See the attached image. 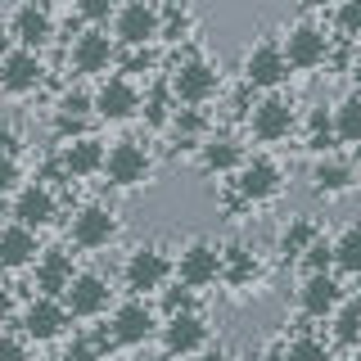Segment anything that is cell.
Segmentation results:
<instances>
[{
	"instance_id": "1",
	"label": "cell",
	"mask_w": 361,
	"mask_h": 361,
	"mask_svg": "<svg viewBox=\"0 0 361 361\" xmlns=\"http://www.w3.org/2000/svg\"><path fill=\"white\" fill-rule=\"evenodd\" d=\"M167 90H172L176 104L199 109L221 90V73L203 50H180L172 59V68H167Z\"/></svg>"
},
{
	"instance_id": "2",
	"label": "cell",
	"mask_w": 361,
	"mask_h": 361,
	"mask_svg": "<svg viewBox=\"0 0 361 361\" xmlns=\"http://www.w3.org/2000/svg\"><path fill=\"white\" fill-rule=\"evenodd\" d=\"M172 280H176V262L163 244H135L127 253V262H122V285L135 298H149V293H158L163 285H172Z\"/></svg>"
},
{
	"instance_id": "3",
	"label": "cell",
	"mask_w": 361,
	"mask_h": 361,
	"mask_svg": "<svg viewBox=\"0 0 361 361\" xmlns=\"http://www.w3.org/2000/svg\"><path fill=\"white\" fill-rule=\"evenodd\" d=\"M158 307H149V298H122L109 307V325L104 334L113 338V348H145L149 338H158Z\"/></svg>"
},
{
	"instance_id": "4",
	"label": "cell",
	"mask_w": 361,
	"mask_h": 361,
	"mask_svg": "<svg viewBox=\"0 0 361 361\" xmlns=\"http://www.w3.org/2000/svg\"><path fill=\"white\" fill-rule=\"evenodd\" d=\"M113 190H135V185H149L154 176V154L145 149L140 140H113L104 154V172Z\"/></svg>"
},
{
	"instance_id": "5",
	"label": "cell",
	"mask_w": 361,
	"mask_h": 361,
	"mask_svg": "<svg viewBox=\"0 0 361 361\" xmlns=\"http://www.w3.org/2000/svg\"><path fill=\"white\" fill-rule=\"evenodd\" d=\"M248 131L257 135L262 145H276V140H289L293 131H298V109H293L289 95H280V90H271L253 104L248 113Z\"/></svg>"
},
{
	"instance_id": "6",
	"label": "cell",
	"mask_w": 361,
	"mask_h": 361,
	"mask_svg": "<svg viewBox=\"0 0 361 361\" xmlns=\"http://www.w3.org/2000/svg\"><path fill=\"white\" fill-rule=\"evenodd\" d=\"M285 190V167L276 163L271 154H253L240 163V172H235V195L244 203H271Z\"/></svg>"
},
{
	"instance_id": "7",
	"label": "cell",
	"mask_w": 361,
	"mask_h": 361,
	"mask_svg": "<svg viewBox=\"0 0 361 361\" xmlns=\"http://www.w3.org/2000/svg\"><path fill=\"white\" fill-rule=\"evenodd\" d=\"M63 307H68L73 321H95V316H109V307H113L109 276H99V271H77L73 285L63 289Z\"/></svg>"
},
{
	"instance_id": "8",
	"label": "cell",
	"mask_w": 361,
	"mask_h": 361,
	"mask_svg": "<svg viewBox=\"0 0 361 361\" xmlns=\"http://www.w3.org/2000/svg\"><path fill=\"white\" fill-rule=\"evenodd\" d=\"M240 73H244V82L253 86V90H280L289 82V59H285V50H280V41H257V45H248L244 50V63H240Z\"/></svg>"
},
{
	"instance_id": "9",
	"label": "cell",
	"mask_w": 361,
	"mask_h": 361,
	"mask_svg": "<svg viewBox=\"0 0 361 361\" xmlns=\"http://www.w3.org/2000/svg\"><path fill=\"white\" fill-rule=\"evenodd\" d=\"M158 343L167 357H199L212 343V330L203 321V312H180V316H163L158 325Z\"/></svg>"
},
{
	"instance_id": "10",
	"label": "cell",
	"mask_w": 361,
	"mask_h": 361,
	"mask_svg": "<svg viewBox=\"0 0 361 361\" xmlns=\"http://www.w3.org/2000/svg\"><path fill=\"white\" fill-rule=\"evenodd\" d=\"M176 262V280L180 285H190V289H208V285H217L221 280V244H212V240H190V244H180V253L172 257Z\"/></svg>"
},
{
	"instance_id": "11",
	"label": "cell",
	"mask_w": 361,
	"mask_h": 361,
	"mask_svg": "<svg viewBox=\"0 0 361 361\" xmlns=\"http://www.w3.org/2000/svg\"><path fill=\"white\" fill-rule=\"evenodd\" d=\"M118 235H122V217L109 203H82L73 212V226H68V240L77 248H109Z\"/></svg>"
},
{
	"instance_id": "12",
	"label": "cell",
	"mask_w": 361,
	"mask_h": 361,
	"mask_svg": "<svg viewBox=\"0 0 361 361\" xmlns=\"http://www.w3.org/2000/svg\"><path fill=\"white\" fill-rule=\"evenodd\" d=\"M113 41L140 50V45L158 41V0H122L113 14Z\"/></svg>"
},
{
	"instance_id": "13",
	"label": "cell",
	"mask_w": 361,
	"mask_h": 361,
	"mask_svg": "<svg viewBox=\"0 0 361 361\" xmlns=\"http://www.w3.org/2000/svg\"><path fill=\"white\" fill-rule=\"evenodd\" d=\"M45 86V59L41 50H23V45H9V54L0 59V90L5 95H37V90Z\"/></svg>"
},
{
	"instance_id": "14",
	"label": "cell",
	"mask_w": 361,
	"mask_h": 361,
	"mask_svg": "<svg viewBox=\"0 0 361 361\" xmlns=\"http://www.w3.org/2000/svg\"><path fill=\"white\" fill-rule=\"evenodd\" d=\"M90 109L104 122H131L135 113H140V86H135L127 73H109L104 82L95 86V95H90Z\"/></svg>"
},
{
	"instance_id": "15",
	"label": "cell",
	"mask_w": 361,
	"mask_h": 361,
	"mask_svg": "<svg viewBox=\"0 0 361 361\" xmlns=\"http://www.w3.org/2000/svg\"><path fill=\"white\" fill-rule=\"evenodd\" d=\"M280 50H285L289 68H298V73H312V68H321L325 59H330V37H325L321 23L302 18V23H293V27L285 32Z\"/></svg>"
},
{
	"instance_id": "16",
	"label": "cell",
	"mask_w": 361,
	"mask_h": 361,
	"mask_svg": "<svg viewBox=\"0 0 361 361\" xmlns=\"http://www.w3.org/2000/svg\"><path fill=\"white\" fill-rule=\"evenodd\" d=\"M9 41H18L23 50H45L54 41V14L45 0H23V5L9 14Z\"/></svg>"
},
{
	"instance_id": "17",
	"label": "cell",
	"mask_w": 361,
	"mask_h": 361,
	"mask_svg": "<svg viewBox=\"0 0 361 361\" xmlns=\"http://www.w3.org/2000/svg\"><path fill=\"white\" fill-rule=\"evenodd\" d=\"M68 63L82 77H104L113 63H118V41L99 27H86L73 37V50H68Z\"/></svg>"
},
{
	"instance_id": "18",
	"label": "cell",
	"mask_w": 361,
	"mask_h": 361,
	"mask_svg": "<svg viewBox=\"0 0 361 361\" xmlns=\"http://www.w3.org/2000/svg\"><path fill=\"white\" fill-rule=\"evenodd\" d=\"M14 221L27 231H45V226L59 221V195H54L45 180H27L14 190Z\"/></svg>"
},
{
	"instance_id": "19",
	"label": "cell",
	"mask_w": 361,
	"mask_h": 361,
	"mask_svg": "<svg viewBox=\"0 0 361 361\" xmlns=\"http://www.w3.org/2000/svg\"><path fill=\"white\" fill-rule=\"evenodd\" d=\"M68 325H73V316H68L63 298H45V293H37V298L23 307V338L54 343V338L68 334Z\"/></svg>"
},
{
	"instance_id": "20",
	"label": "cell",
	"mask_w": 361,
	"mask_h": 361,
	"mask_svg": "<svg viewBox=\"0 0 361 361\" xmlns=\"http://www.w3.org/2000/svg\"><path fill=\"white\" fill-rule=\"evenodd\" d=\"M104 154H109V145L99 140V135H73V140H63V149H59V167H63V176L68 180H86V176H99L104 172Z\"/></svg>"
},
{
	"instance_id": "21",
	"label": "cell",
	"mask_w": 361,
	"mask_h": 361,
	"mask_svg": "<svg viewBox=\"0 0 361 361\" xmlns=\"http://www.w3.org/2000/svg\"><path fill=\"white\" fill-rule=\"evenodd\" d=\"M338 302H343V285H338L330 271H312V276L302 280V289H298V312L302 316L325 321V316H334Z\"/></svg>"
},
{
	"instance_id": "22",
	"label": "cell",
	"mask_w": 361,
	"mask_h": 361,
	"mask_svg": "<svg viewBox=\"0 0 361 361\" xmlns=\"http://www.w3.org/2000/svg\"><path fill=\"white\" fill-rule=\"evenodd\" d=\"M32 271H37V289L45 298H63V289L73 285V276H77L73 253H63V248H41Z\"/></svg>"
},
{
	"instance_id": "23",
	"label": "cell",
	"mask_w": 361,
	"mask_h": 361,
	"mask_svg": "<svg viewBox=\"0 0 361 361\" xmlns=\"http://www.w3.org/2000/svg\"><path fill=\"white\" fill-rule=\"evenodd\" d=\"M37 253H41L37 231H27V226H18V221L0 226V271H27L37 262Z\"/></svg>"
},
{
	"instance_id": "24",
	"label": "cell",
	"mask_w": 361,
	"mask_h": 361,
	"mask_svg": "<svg viewBox=\"0 0 361 361\" xmlns=\"http://www.w3.org/2000/svg\"><path fill=\"white\" fill-rule=\"evenodd\" d=\"M244 145L235 140V135H226V131H208L199 140V163H203V172H240V163H244Z\"/></svg>"
},
{
	"instance_id": "25",
	"label": "cell",
	"mask_w": 361,
	"mask_h": 361,
	"mask_svg": "<svg viewBox=\"0 0 361 361\" xmlns=\"http://www.w3.org/2000/svg\"><path fill=\"white\" fill-rule=\"evenodd\" d=\"M357 185H361V176H357V167L348 163V158H321V163L312 167V190L325 195V199L348 195V190H357Z\"/></svg>"
},
{
	"instance_id": "26",
	"label": "cell",
	"mask_w": 361,
	"mask_h": 361,
	"mask_svg": "<svg viewBox=\"0 0 361 361\" xmlns=\"http://www.w3.org/2000/svg\"><path fill=\"white\" fill-rule=\"evenodd\" d=\"M221 280H226V285H235V289L257 285V280H262V262H257L253 248L226 244V248H221Z\"/></svg>"
},
{
	"instance_id": "27",
	"label": "cell",
	"mask_w": 361,
	"mask_h": 361,
	"mask_svg": "<svg viewBox=\"0 0 361 361\" xmlns=\"http://www.w3.org/2000/svg\"><path fill=\"white\" fill-rule=\"evenodd\" d=\"M195 37V9L185 0H158V41H190Z\"/></svg>"
},
{
	"instance_id": "28",
	"label": "cell",
	"mask_w": 361,
	"mask_h": 361,
	"mask_svg": "<svg viewBox=\"0 0 361 361\" xmlns=\"http://www.w3.org/2000/svg\"><path fill=\"white\" fill-rule=\"evenodd\" d=\"M330 253H334V267L348 271V276H361V221L343 226V231L330 240Z\"/></svg>"
},
{
	"instance_id": "29",
	"label": "cell",
	"mask_w": 361,
	"mask_h": 361,
	"mask_svg": "<svg viewBox=\"0 0 361 361\" xmlns=\"http://www.w3.org/2000/svg\"><path fill=\"white\" fill-rule=\"evenodd\" d=\"M330 118H334V140L361 145V95H357V90L338 99V104L330 109Z\"/></svg>"
},
{
	"instance_id": "30",
	"label": "cell",
	"mask_w": 361,
	"mask_h": 361,
	"mask_svg": "<svg viewBox=\"0 0 361 361\" xmlns=\"http://www.w3.org/2000/svg\"><path fill=\"white\" fill-rule=\"evenodd\" d=\"M330 321L338 343H361V293H343V302L334 307Z\"/></svg>"
},
{
	"instance_id": "31",
	"label": "cell",
	"mask_w": 361,
	"mask_h": 361,
	"mask_svg": "<svg viewBox=\"0 0 361 361\" xmlns=\"http://www.w3.org/2000/svg\"><path fill=\"white\" fill-rule=\"evenodd\" d=\"M172 113H176V99H172V90H167V82H158L154 90L140 95V118L149 122V127H167Z\"/></svg>"
},
{
	"instance_id": "32",
	"label": "cell",
	"mask_w": 361,
	"mask_h": 361,
	"mask_svg": "<svg viewBox=\"0 0 361 361\" xmlns=\"http://www.w3.org/2000/svg\"><path fill=\"white\" fill-rule=\"evenodd\" d=\"M302 135H307V149H334V118H330V109L325 104H316L307 109V118H302Z\"/></svg>"
},
{
	"instance_id": "33",
	"label": "cell",
	"mask_w": 361,
	"mask_h": 361,
	"mask_svg": "<svg viewBox=\"0 0 361 361\" xmlns=\"http://www.w3.org/2000/svg\"><path fill=\"white\" fill-rule=\"evenodd\" d=\"M316 235H321V226H316L312 217H293L285 231H280V253H285V257H302Z\"/></svg>"
},
{
	"instance_id": "34",
	"label": "cell",
	"mask_w": 361,
	"mask_h": 361,
	"mask_svg": "<svg viewBox=\"0 0 361 361\" xmlns=\"http://www.w3.org/2000/svg\"><path fill=\"white\" fill-rule=\"evenodd\" d=\"M180 312H199V289L172 280V285L158 289V316H180Z\"/></svg>"
},
{
	"instance_id": "35",
	"label": "cell",
	"mask_w": 361,
	"mask_h": 361,
	"mask_svg": "<svg viewBox=\"0 0 361 361\" xmlns=\"http://www.w3.org/2000/svg\"><path fill=\"white\" fill-rule=\"evenodd\" d=\"M109 348H113L109 334H95V338L77 334V338H68V348H63L59 361H109Z\"/></svg>"
},
{
	"instance_id": "36",
	"label": "cell",
	"mask_w": 361,
	"mask_h": 361,
	"mask_svg": "<svg viewBox=\"0 0 361 361\" xmlns=\"http://www.w3.org/2000/svg\"><path fill=\"white\" fill-rule=\"evenodd\" d=\"M285 361H330V348L316 334H298V338L285 343Z\"/></svg>"
},
{
	"instance_id": "37",
	"label": "cell",
	"mask_w": 361,
	"mask_h": 361,
	"mask_svg": "<svg viewBox=\"0 0 361 361\" xmlns=\"http://www.w3.org/2000/svg\"><path fill=\"white\" fill-rule=\"evenodd\" d=\"M90 113H95V109H90V95H86V90H63L54 118H68V122H82V127H86Z\"/></svg>"
},
{
	"instance_id": "38",
	"label": "cell",
	"mask_w": 361,
	"mask_h": 361,
	"mask_svg": "<svg viewBox=\"0 0 361 361\" xmlns=\"http://www.w3.org/2000/svg\"><path fill=\"white\" fill-rule=\"evenodd\" d=\"M118 5L122 0H73V9L82 14L90 27H99V23H109L113 14H118Z\"/></svg>"
},
{
	"instance_id": "39",
	"label": "cell",
	"mask_w": 361,
	"mask_h": 361,
	"mask_svg": "<svg viewBox=\"0 0 361 361\" xmlns=\"http://www.w3.org/2000/svg\"><path fill=\"white\" fill-rule=\"evenodd\" d=\"M334 27L343 37H361V0H338L334 5Z\"/></svg>"
},
{
	"instance_id": "40",
	"label": "cell",
	"mask_w": 361,
	"mask_h": 361,
	"mask_svg": "<svg viewBox=\"0 0 361 361\" xmlns=\"http://www.w3.org/2000/svg\"><path fill=\"white\" fill-rule=\"evenodd\" d=\"M302 267H307V276H312V271H334V253H330V240H325V235H316V240L307 244Z\"/></svg>"
},
{
	"instance_id": "41",
	"label": "cell",
	"mask_w": 361,
	"mask_h": 361,
	"mask_svg": "<svg viewBox=\"0 0 361 361\" xmlns=\"http://www.w3.org/2000/svg\"><path fill=\"white\" fill-rule=\"evenodd\" d=\"M18 185H23V167H18V158H14V154H0V199L14 195Z\"/></svg>"
},
{
	"instance_id": "42",
	"label": "cell",
	"mask_w": 361,
	"mask_h": 361,
	"mask_svg": "<svg viewBox=\"0 0 361 361\" xmlns=\"http://www.w3.org/2000/svg\"><path fill=\"white\" fill-rule=\"evenodd\" d=\"M0 361H27V338L0 334Z\"/></svg>"
},
{
	"instance_id": "43",
	"label": "cell",
	"mask_w": 361,
	"mask_h": 361,
	"mask_svg": "<svg viewBox=\"0 0 361 361\" xmlns=\"http://www.w3.org/2000/svg\"><path fill=\"white\" fill-rule=\"evenodd\" d=\"M18 149H23V131L14 127V122H0V154H14L18 158Z\"/></svg>"
},
{
	"instance_id": "44",
	"label": "cell",
	"mask_w": 361,
	"mask_h": 361,
	"mask_svg": "<svg viewBox=\"0 0 361 361\" xmlns=\"http://www.w3.org/2000/svg\"><path fill=\"white\" fill-rule=\"evenodd\" d=\"M199 361H235V353H231V348H221V343H208L199 353Z\"/></svg>"
},
{
	"instance_id": "45",
	"label": "cell",
	"mask_w": 361,
	"mask_h": 361,
	"mask_svg": "<svg viewBox=\"0 0 361 361\" xmlns=\"http://www.w3.org/2000/svg\"><path fill=\"white\" fill-rule=\"evenodd\" d=\"M9 316H14V293H9L5 285H0V325H5Z\"/></svg>"
},
{
	"instance_id": "46",
	"label": "cell",
	"mask_w": 361,
	"mask_h": 361,
	"mask_svg": "<svg viewBox=\"0 0 361 361\" xmlns=\"http://www.w3.org/2000/svg\"><path fill=\"white\" fill-rule=\"evenodd\" d=\"M348 73H353V90H357V95H361V54H357V59H353V68H348Z\"/></svg>"
},
{
	"instance_id": "47",
	"label": "cell",
	"mask_w": 361,
	"mask_h": 361,
	"mask_svg": "<svg viewBox=\"0 0 361 361\" xmlns=\"http://www.w3.org/2000/svg\"><path fill=\"white\" fill-rule=\"evenodd\" d=\"M302 5H307V9H334L338 0H302Z\"/></svg>"
},
{
	"instance_id": "48",
	"label": "cell",
	"mask_w": 361,
	"mask_h": 361,
	"mask_svg": "<svg viewBox=\"0 0 361 361\" xmlns=\"http://www.w3.org/2000/svg\"><path fill=\"white\" fill-rule=\"evenodd\" d=\"M5 54H9V32L0 27V59H5Z\"/></svg>"
},
{
	"instance_id": "49",
	"label": "cell",
	"mask_w": 361,
	"mask_h": 361,
	"mask_svg": "<svg viewBox=\"0 0 361 361\" xmlns=\"http://www.w3.org/2000/svg\"><path fill=\"white\" fill-rule=\"evenodd\" d=\"M45 5H73V0H45Z\"/></svg>"
},
{
	"instance_id": "50",
	"label": "cell",
	"mask_w": 361,
	"mask_h": 361,
	"mask_svg": "<svg viewBox=\"0 0 361 361\" xmlns=\"http://www.w3.org/2000/svg\"><path fill=\"white\" fill-rule=\"evenodd\" d=\"M45 361H59V357H45Z\"/></svg>"
},
{
	"instance_id": "51",
	"label": "cell",
	"mask_w": 361,
	"mask_h": 361,
	"mask_svg": "<svg viewBox=\"0 0 361 361\" xmlns=\"http://www.w3.org/2000/svg\"><path fill=\"white\" fill-rule=\"evenodd\" d=\"M353 361H361V357H353Z\"/></svg>"
}]
</instances>
